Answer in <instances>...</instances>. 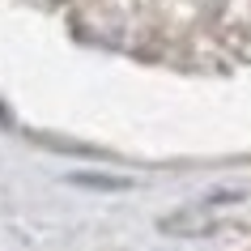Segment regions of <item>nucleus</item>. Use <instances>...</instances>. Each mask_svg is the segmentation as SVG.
<instances>
[{"label": "nucleus", "instance_id": "f257e3e1", "mask_svg": "<svg viewBox=\"0 0 251 251\" xmlns=\"http://www.w3.org/2000/svg\"><path fill=\"white\" fill-rule=\"evenodd\" d=\"M0 119H4V111H0Z\"/></svg>", "mask_w": 251, "mask_h": 251}]
</instances>
